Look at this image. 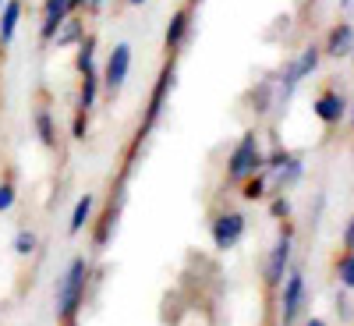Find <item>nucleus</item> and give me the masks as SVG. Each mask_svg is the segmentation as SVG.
Returning a JSON list of instances; mask_svg holds the SVG:
<instances>
[{"label":"nucleus","instance_id":"obj_1","mask_svg":"<svg viewBox=\"0 0 354 326\" xmlns=\"http://www.w3.org/2000/svg\"><path fill=\"white\" fill-rule=\"evenodd\" d=\"M174 85H177V61L170 57V61L160 68V75H156V82H153V93H149V103H145V114H142V125H138V132H135V138H131V156H128V167H124V177H128V170H131V163L138 160V153H142V145L149 142V135L156 132V125L163 121V114H167V103H170V96H174Z\"/></svg>","mask_w":354,"mask_h":326},{"label":"nucleus","instance_id":"obj_2","mask_svg":"<svg viewBox=\"0 0 354 326\" xmlns=\"http://www.w3.org/2000/svg\"><path fill=\"white\" fill-rule=\"evenodd\" d=\"M88 273H93V266H88L85 255H75L61 280H57V291H53V305H57V319L64 326H75L82 305H85V291H88Z\"/></svg>","mask_w":354,"mask_h":326},{"label":"nucleus","instance_id":"obj_3","mask_svg":"<svg viewBox=\"0 0 354 326\" xmlns=\"http://www.w3.org/2000/svg\"><path fill=\"white\" fill-rule=\"evenodd\" d=\"M259 170H262V138H259L255 128H248L238 138V145L230 150V156H227V181L230 185H241L245 177H252Z\"/></svg>","mask_w":354,"mask_h":326},{"label":"nucleus","instance_id":"obj_4","mask_svg":"<svg viewBox=\"0 0 354 326\" xmlns=\"http://www.w3.org/2000/svg\"><path fill=\"white\" fill-rule=\"evenodd\" d=\"M131 61H135L131 43L121 39V43L110 46L106 61H103V68H100V93H103V96H110V100L121 96V89L128 85V75H131Z\"/></svg>","mask_w":354,"mask_h":326},{"label":"nucleus","instance_id":"obj_5","mask_svg":"<svg viewBox=\"0 0 354 326\" xmlns=\"http://www.w3.org/2000/svg\"><path fill=\"white\" fill-rule=\"evenodd\" d=\"M305 309H308L305 270H301V266H290L283 284H280V326H298Z\"/></svg>","mask_w":354,"mask_h":326},{"label":"nucleus","instance_id":"obj_6","mask_svg":"<svg viewBox=\"0 0 354 326\" xmlns=\"http://www.w3.org/2000/svg\"><path fill=\"white\" fill-rule=\"evenodd\" d=\"M290 266H294V230H290V227H280V234H277V242H273L270 255H266V266H262L266 287H270V291H280V284H283V277H287Z\"/></svg>","mask_w":354,"mask_h":326},{"label":"nucleus","instance_id":"obj_7","mask_svg":"<svg viewBox=\"0 0 354 326\" xmlns=\"http://www.w3.org/2000/svg\"><path fill=\"white\" fill-rule=\"evenodd\" d=\"M245 234H248V217L241 210H223L213 217L209 224V238L216 245V252H230V248H238L245 242Z\"/></svg>","mask_w":354,"mask_h":326},{"label":"nucleus","instance_id":"obj_8","mask_svg":"<svg viewBox=\"0 0 354 326\" xmlns=\"http://www.w3.org/2000/svg\"><path fill=\"white\" fill-rule=\"evenodd\" d=\"M312 114L319 117V125H326V128H337L347 121V114H351V100L344 89L330 85V89H322V93L312 100Z\"/></svg>","mask_w":354,"mask_h":326},{"label":"nucleus","instance_id":"obj_9","mask_svg":"<svg viewBox=\"0 0 354 326\" xmlns=\"http://www.w3.org/2000/svg\"><path fill=\"white\" fill-rule=\"evenodd\" d=\"M319 50H322V57H326V61H337V64L351 61V53H354V25H351L347 15H344L340 21L330 25L326 43H322Z\"/></svg>","mask_w":354,"mask_h":326},{"label":"nucleus","instance_id":"obj_10","mask_svg":"<svg viewBox=\"0 0 354 326\" xmlns=\"http://www.w3.org/2000/svg\"><path fill=\"white\" fill-rule=\"evenodd\" d=\"M192 33H195V8L185 4V8H177V11L170 15V21H167V28H163V46H167V53L174 57L177 50H185V43L192 39Z\"/></svg>","mask_w":354,"mask_h":326},{"label":"nucleus","instance_id":"obj_11","mask_svg":"<svg viewBox=\"0 0 354 326\" xmlns=\"http://www.w3.org/2000/svg\"><path fill=\"white\" fill-rule=\"evenodd\" d=\"M301 181H305V153H294V150H290V153L283 156V163L270 170V188L287 195L290 188H298Z\"/></svg>","mask_w":354,"mask_h":326},{"label":"nucleus","instance_id":"obj_12","mask_svg":"<svg viewBox=\"0 0 354 326\" xmlns=\"http://www.w3.org/2000/svg\"><path fill=\"white\" fill-rule=\"evenodd\" d=\"M68 15H75L71 0H43V15H39V43H53L57 28L64 25Z\"/></svg>","mask_w":354,"mask_h":326},{"label":"nucleus","instance_id":"obj_13","mask_svg":"<svg viewBox=\"0 0 354 326\" xmlns=\"http://www.w3.org/2000/svg\"><path fill=\"white\" fill-rule=\"evenodd\" d=\"M124 181H128V177H121L117 195H110V206H106V213L100 220V230H96V248H106L110 238L117 234V220H121V210H124Z\"/></svg>","mask_w":354,"mask_h":326},{"label":"nucleus","instance_id":"obj_14","mask_svg":"<svg viewBox=\"0 0 354 326\" xmlns=\"http://www.w3.org/2000/svg\"><path fill=\"white\" fill-rule=\"evenodd\" d=\"M21 18H25V0H8V4L0 8V53L15 43Z\"/></svg>","mask_w":354,"mask_h":326},{"label":"nucleus","instance_id":"obj_15","mask_svg":"<svg viewBox=\"0 0 354 326\" xmlns=\"http://www.w3.org/2000/svg\"><path fill=\"white\" fill-rule=\"evenodd\" d=\"M85 33H88V28H85V18L75 11V15H68V18H64V25H61V28H57V36H53V43H50V46H57V50H75V46L85 39Z\"/></svg>","mask_w":354,"mask_h":326},{"label":"nucleus","instance_id":"obj_16","mask_svg":"<svg viewBox=\"0 0 354 326\" xmlns=\"http://www.w3.org/2000/svg\"><path fill=\"white\" fill-rule=\"evenodd\" d=\"M32 132H36L43 150H57V117L46 103L36 107V114H32Z\"/></svg>","mask_w":354,"mask_h":326},{"label":"nucleus","instance_id":"obj_17","mask_svg":"<svg viewBox=\"0 0 354 326\" xmlns=\"http://www.w3.org/2000/svg\"><path fill=\"white\" fill-rule=\"evenodd\" d=\"M82 82H78V100H75V107L78 110H85V114H93L96 110V103H100V68L96 71H85V75H78Z\"/></svg>","mask_w":354,"mask_h":326},{"label":"nucleus","instance_id":"obj_18","mask_svg":"<svg viewBox=\"0 0 354 326\" xmlns=\"http://www.w3.org/2000/svg\"><path fill=\"white\" fill-rule=\"evenodd\" d=\"M96 50H100L96 33H85V39L75 46V71H78V75H85V71H96V68H100V64H96Z\"/></svg>","mask_w":354,"mask_h":326},{"label":"nucleus","instance_id":"obj_19","mask_svg":"<svg viewBox=\"0 0 354 326\" xmlns=\"http://www.w3.org/2000/svg\"><path fill=\"white\" fill-rule=\"evenodd\" d=\"M96 213V195L93 192H85L78 202H75V210H71V220H68V234H82L88 227V220H93Z\"/></svg>","mask_w":354,"mask_h":326},{"label":"nucleus","instance_id":"obj_20","mask_svg":"<svg viewBox=\"0 0 354 326\" xmlns=\"http://www.w3.org/2000/svg\"><path fill=\"white\" fill-rule=\"evenodd\" d=\"M241 195H245L248 202H259V199H266V195H270V174H266V170H259V174L245 177V181H241Z\"/></svg>","mask_w":354,"mask_h":326},{"label":"nucleus","instance_id":"obj_21","mask_svg":"<svg viewBox=\"0 0 354 326\" xmlns=\"http://www.w3.org/2000/svg\"><path fill=\"white\" fill-rule=\"evenodd\" d=\"M36 245H39V238H36V230H28V227H21V230L15 234V242H11L15 255H21V259L32 255V252H36Z\"/></svg>","mask_w":354,"mask_h":326},{"label":"nucleus","instance_id":"obj_22","mask_svg":"<svg viewBox=\"0 0 354 326\" xmlns=\"http://www.w3.org/2000/svg\"><path fill=\"white\" fill-rule=\"evenodd\" d=\"M337 280H340L344 291L354 287V252H340V259H337Z\"/></svg>","mask_w":354,"mask_h":326},{"label":"nucleus","instance_id":"obj_23","mask_svg":"<svg viewBox=\"0 0 354 326\" xmlns=\"http://www.w3.org/2000/svg\"><path fill=\"white\" fill-rule=\"evenodd\" d=\"M88 128H93V114L75 110V117H71V138H75V142L88 138Z\"/></svg>","mask_w":354,"mask_h":326},{"label":"nucleus","instance_id":"obj_24","mask_svg":"<svg viewBox=\"0 0 354 326\" xmlns=\"http://www.w3.org/2000/svg\"><path fill=\"white\" fill-rule=\"evenodd\" d=\"M15 202H18V188H15L11 177H4V181H0V213H11Z\"/></svg>","mask_w":354,"mask_h":326},{"label":"nucleus","instance_id":"obj_25","mask_svg":"<svg viewBox=\"0 0 354 326\" xmlns=\"http://www.w3.org/2000/svg\"><path fill=\"white\" fill-rule=\"evenodd\" d=\"M290 210H294L290 199H287L283 192H277L273 202H270V217H273V220H290Z\"/></svg>","mask_w":354,"mask_h":326},{"label":"nucleus","instance_id":"obj_26","mask_svg":"<svg viewBox=\"0 0 354 326\" xmlns=\"http://www.w3.org/2000/svg\"><path fill=\"white\" fill-rule=\"evenodd\" d=\"M337 316L344 319V323H351V291H337Z\"/></svg>","mask_w":354,"mask_h":326},{"label":"nucleus","instance_id":"obj_27","mask_svg":"<svg viewBox=\"0 0 354 326\" xmlns=\"http://www.w3.org/2000/svg\"><path fill=\"white\" fill-rule=\"evenodd\" d=\"M344 252H354V224L344 220Z\"/></svg>","mask_w":354,"mask_h":326},{"label":"nucleus","instance_id":"obj_28","mask_svg":"<svg viewBox=\"0 0 354 326\" xmlns=\"http://www.w3.org/2000/svg\"><path fill=\"white\" fill-rule=\"evenodd\" d=\"M103 4H106V0H88L85 11H93V15H96V11H103Z\"/></svg>","mask_w":354,"mask_h":326},{"label":"nucleus","instance_id":"obj_29","mask_svg":"<svg viewBox=\"0 0 354 326\" xmlns=\"http://www.w3.org/2000/svg\"><path fill=\"white\" fill-rule=\"evenodd\" d=\"M301 326H330V323H326V319H319V316H308Z\"/></svg>","mask_w":354,"mask_h":326},{"label":"nucleus","instance_id":"obj_30","mask_svg":"<svg viewBox=\"0 0 354 326\" xmlns=\"http://www.w3.org/2000/svg\"><path fill=\"white\" fill-rule=\"evenodd\" d=\"M85 4H88V0H71V8H75V11H78V15H82V11H85Z\"/></svg>","mask_w":354,"mask_h":326},{"label":"nucleus","instance_id":"obj_31","mask_svg":"<svg viewBox=\"0 0 354 326\" xmlns=\"http://www.w3.org/2000/svg\"><path fill=\"white\" fill-rule=\"evenodd\" d=\"M128 8H142V4H149V0H124Z\"/></svg>","mask_w":354,"mask_h":326},{"label":"nucleus","instance_id":"obj_32","mask_svg":"<svg viewBox=\"0 0 354 326\" xmlns=\"http://www.w3.org/2000/svg\"><path fill=\"white\" fill-rule=\"evenodd\" d=\"M351 4H354V0H340V11L347 15V11H351Z\"/></svg>","mask_w":354,"mask_h":326},{"label":"nucleus","instance_id":"obj_33","mask_svg":"<svg viewBox=\"0 0 354 326\" xmlns=\"http://www.w3.org/2000/svg\"><path fill=\"white\" fill-rule=\"evenodd\" d=\"M188 4H192V8H198V4H202V0H188Z\"/></svg>","mask_w":354,"mask_h":326},{"label":"nucleus","instance_id":"obj_34","mask_svg":"<svg viewBox=\"0 0 354 326\" xmlns=\"http://www.w3.org/2000/svg\"><path fill=\"white\" fill-rule=\"evenodd\" d=\"M4 4H8V0H0V8H4Z\"/></svg>","mask_w":354,"mask_h":326}]
</instances>
